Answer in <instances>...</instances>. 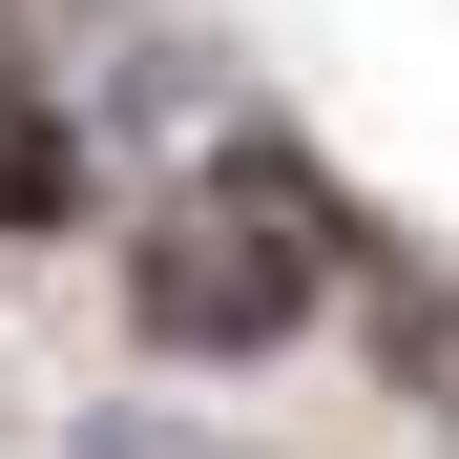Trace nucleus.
<instances>
[{
  "label": "nucleus",
  "mask_w": 459,
  "mask_h": 459,
  "mask_svg": "<svg viewBox=\"0 0 459 459\" xmlns=\"http://www.w3.org/2000/svg\"><path fill=\"white\" fill-rule=\"evenodd\" d=\"M355 251H376V230L334 209L314 146H292V126H230L209 188L146 209L105 272H126V334H146V355H272V334H314V292H334Z\"/></svg>",
  "instance_id": "1"
},
{
  "label": "nucleus",
  "mask_w": 459,
  "mask_h": 459,
  "mask_svg": "<svg viewBox=\"0 0 459 459\" xmlns=\"http://www.w3.org/2000/svg\"><path fill=\"white\" fill-rule=\"evenodd\" d=\"M42 230H84V126H63V84L0 22V251H42Z\"/></svg>",
  "instance_id": "2"
},
{
  "label": "nucleus",
  "mask_w": 459,
  "mask_h": 459,
  "mask_svg": "<svg viewBox=\"0 0 459 459\" xmlns=\"http://www.w3.org/2000/svg\"><path fill=\"white\" fill-rule=\"evenodd\" d=\"M376 355H397V397L459 418V272H376Z\"/></svg>",
  "instance_id": "3"
},
{
  "label": "nucleus",
  "mask_w": 459,
  "mask_h": 459,
  "mask_svg": "<svg viewBox=\"0 0 459 459\" xmlns=\"http://www.w3.org/2000/svg\"><path fill=\"white\" fill-rule=\"evenodd\" d=\"M63 459H230V438H188V418H146V397H105V418L63 438Z\"/></svg>",
  "instance_id": "4"
}]
</instances>
